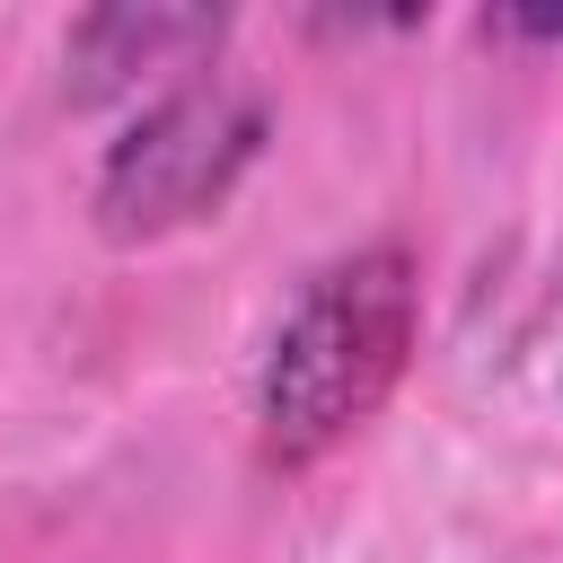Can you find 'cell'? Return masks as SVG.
Returning <instances> with one entry per match:
<instances>
[{"label":"cell","instance_id":"cell-1","mask_svg":"<svg viewBox=\"0 0 563 563\" xmlns=\"http://www.w3.org/2000/svg\"><path fill=\"white\" fill-rule=\"evenodd\" d=\"M422 334V273L405 246H352L334 264H317L255 369V440L273 466H317L325 449H343L405 378Z\"/></svg>","mask_w":563,"mask_h":563},{"label":"cell","instance_id":"cell-2","mask_svg":"<svg viewBox=\"0 0 563 563\" xmlns=\"http://www.w3.org/2000/svg\"><path fill=\"white\" fill-rule=\"evenodd\" d=\"M255 158H264V97H246L238 79H176L106 141L88 220L114 246H158L211 220Z\"/></svg>","mask_w":563,"mask_h":563},{"label":"cell","instance_id":"cell-3","mask_svg":"<svg viewBox=\"0 0 563 563\" xmlns=\"http://www.w3.org/2000/svg\"><path fill=\"white\" fill-rule=\"evenodd\" d=\"M229 35V9H176V0H114L88 9L62 44L70 62V106H106V97H141V88H176L185 70H202Z\"/></svg>","mask_w":563,"mask_h":563},{"label":"cell","instance_id":"cell-4","mask_svg":"<svg viewBox=\"0 0 563 563\" xmlns=\"http://www.w3.org/2000/svg\"><path fill=\"white\" fill-rule=\"evenodd\" d=\"M484 35H519V44H563V9H493Z\"/></svg>","mask_w":563,"mask_h":563}]
</instances>
